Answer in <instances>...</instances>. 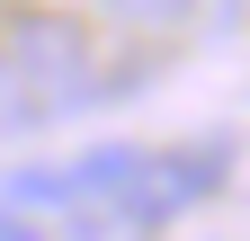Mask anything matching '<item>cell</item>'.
Wrapping results in <instances>:
<instances>
[{"instance_id":"1","label":"cell","mask_w":250,"mask_h":241,"mask_svg":"<svg viewBox=\"0 0 250 241\" xmlns=\"http://www.w3.org/2000/svg\"><path fill=\"white\" fill-rule=\"evenodd\" d=\"M0 54H9V72L27 80V99H36V116H72L99 99V45H89V27L81 18H62V9H18L9 18V36H0Z\"/></svg>"},{"instance_id":"2","label":"cell","mask_w":250,"mask_h":241,"mask_svg":"<svg viewBox=\"0 0 250 241\" xmlns=\"http://www.w3.org/2000/svg\"><path fill=\"white\" fill-rule=\"evenodd\" d=\"M116 27H134V36H179V27H197L206 0H99Z\"/></svg>"},{"instance_id":"3","label":"cell","mask_w":250,"mask_h":241,"mask_svg":"<svg viewBox=\"0 0 250 241\" xmlns=\"http://www.w3.org/2000/svg\"><path fill=\"white\" fill-rule=\"evenodd\" d=\"M27 125H45L36 99H27V80L9 72V54H0V134H27Z\"/></svg>"},{"instance_id":"4","label":"cell","mask_w":250,"mask_h":241,"mask_svg":"<svg viewBox=\"0 0 250 241\" xmlns=\"http://www.w3.org/2000/svg\"><path fill=\"white\" fill-rule=\"evenodd\" d=\"M0 241H36V215L27 205H0Z\"/></svg>"}]
</instances>
